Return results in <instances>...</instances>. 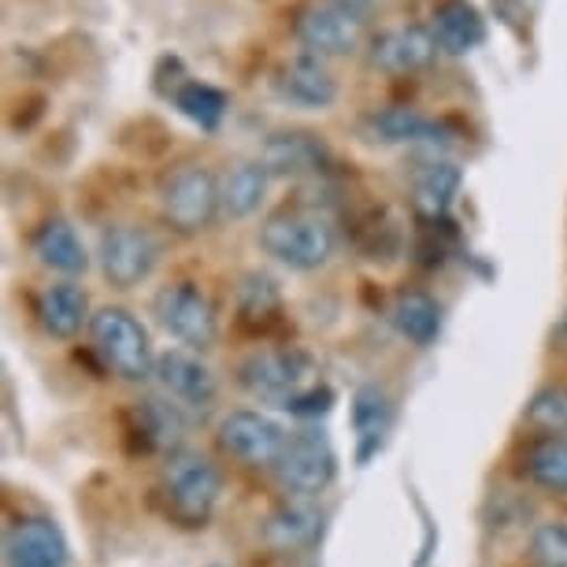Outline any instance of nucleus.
<instances>
[{"instance_id":"30","label":"nucleus","mask_w":567,"mask_h":567,"mask_svg":"<svg viewBox=\"0 0 567 567\" xmlns=\"http://www.w3.org/2000/svg\"><path fill=\"white\" fill-rule=\"evenodd\" d=\"M560 334L567 338V316H564V327H560Z\"/></svg>"},{"instance_id":"2","label":"nucleus","mask_w":567,"mask_h":567,"mask_svg":"<svg viewBox=\"0 0 567 567\" xmlns=\"http://www.w3.org/2000/svg\"><path fill=\"white\" fill-rule=\"evenodd\" d=\"M90 338L97 357L104 360V368L112 374H120L123 382H145L156 379V352L148 341V330L137 323L134 312L126 308H101L90 319Z\"/></svg>"},{"instance_id":"25","label":"nucleus","mask_w":567,"mask_h":567,"mask_svg":"<svg viewBox=\"0 0 567 567\" xmlns=\"http://www.w3.org/2000/svg\"><path fill=\"white\" fill-rule=\"evenodd\" d=\"M171 97H175V109L186 115V120H194L200 131H216V126L223 123V115H227V109H230L227 93L216 90V85H208V82H182Z\"/></svg>"},{"instance_id":"20","label":"nucleus","mask_w":567,"mask_h":567,"mask_svg":"<svg viewBox=\"0 0 567 567\" xmlns=\"http://www.w3.org/2000/svg\"><path fill=\"white\" fill-rule=\"evenodd\" d=\"M267 182H271V171L264 167V159H238L219 182L223 212H227L230 219L252 216L267 197Z\"/></svg>"},{"instance_id":"8","label":"nucleus","mask_w":567,"mask_h":567,"mask_svg":"<svg viewBox=\"0 0 567 567\" xmlns=\"http://www.w3.org/2000/svg\"><path fill=\"white\" fill-rule=\"evenodd\" d=\"M159 238L148 227H134V223H120L101 234V271L115 286V290H134L142 286L159 264Z\"/></svg>"},{"instance_id":"1","label":"nucleus","mask_w":567,"mask_h":567,"mask_svg":"<svg viewBox=\"0 0 567 567\" xmlns=\"http://www.w3.org/2000/svg\"><path fill=\"white\" fill-rule=\"evenodd\" d=\"M260 249L290 271H319L334 256L338 234L312 208H282L260 227Z\"/></svg>"},{"instance_id":"6","label":"nucleus","mask_w":567,"mask_h":567,"mask_svg":"<svg viewBox=\"0 0 567 567\" xmlns=\"http://www.w3.org/2000/svg\"><path fill=\"white\" fill-rule=\"evenodd\" d=\"M159 208H164V223L175 234H182V238L205 234L223 212L219 178L197 164L178 167L159 186Z\"/></svg>"},{"instance_id":"21","label":"nucleus","mask_w":567,"mask_h":567,"mask_svg":"<svg viewBox=\"0 0 567 567\" xmlns=\"http://www.w3.org/2000/svg\"><path fill=\"white\" fill-rule=\"evenodd\" d=\"M393 327L401 330L412 346H434L437 334H442V308H437L434 297H426L420 290H404L398 301H393Z\"/></svg>"},{"instance_id":"17","label":"nucleus","mask_w":567,"mask_h":567,"mask_svg":"<svg viewBox=\"0 0 567 567\" xmlns=\"http://www.w3.org/2000/svg\"><path fill=\"white\" fill-rule=\"evenodd\" d=\"M431 34L437 49L449 52V56H467L471 49H478L486 41V23L471 0H442L434 8Z\"/></svg>"},{"instance_id":"22","label":"nucleus","mask_w":567,"mask_h":567,"mask_svg":"<svg viewBox=\"0 0 567 567\" xmlns=\"http://www.w3.org/2000/svg\"><path fill=\"white\" fill-rule=\"evenodd\" d=\"M460 175L456 164H445V159H434V164H426L420 175H415V186H412V197H415V208H420V216L426 219H442L449 205H453V197L460 194Z\"/></svg>"},{"instance_id":"15","label":"nucleus","mask_w":567,"mask_h":567,"mask_svg":"<svg viewBox=\"0 0 567 567\" xmlns=\"http://www.w3.org/2000/svg\"><path fill=\"white\" fill-rule=\"evenodd\" d=\"M437 56V41L431 27H398L371 41V63L386 74L426 71Z\"/></svg>"},{"instance_id":"12","label":"nucleus","mask_w":567,"mask_h":567,"mask_svg":"<svg viewBox=\"0 0 567 567\" xmlns=\"http://www.w3.org/2000/svg\"><path fill=\"white\" fill-rule=\"evenodd\" d=\"M275 90L278 97L293 109H305V112H323L334 104L338 97V82L334 74L327 71V63L305 52V56H293L290 63H282V71L275 74Z\"/></svg>"},{"instance_id":"24","label":"nucleus","mask_w":567,"mask_h":567,"mask_svg":"<svg viewBox=\"0 0 567 567\" xmlns=\"http://www.w3.org/2000/svg\"><path fill=\"white\" fill-rule=\"evenodd\" d=\"M319 534V512L308 505H282L278 512H271L264 527L267 545H275L278 553H293L308 545Z\"/></svg>"},{"instance_id":"14","label":"nucleus","mask_w":567,"mask_h":567,"mask_svg":"<svg viewBox=\"0 0 567 567\" xmlns=\"http://www.w3.org/2000/svg\"><path fill=\"white\" fill-rule=\"evenodd\" d=\"M260 159L271 175L282 178H305V175H319L330 164V148L319 134L308 131H278L264 142Z\"/></svg>"},{"instance_id":"26","label":"nucleus","mask_w":567,"mask_h":567,"mask_svg":"<svg viewBox=\"0 0 567 567\" xmlns=\"http://www.w3.org/2000/svg\"><path fill=\"white\" fill-rule=\"evenodd\" d=\"M137 420H142V431L153 445L171 449V453H182V434H186V420H182V409L175 401H159L148 398L137 409Z\"/></svg>"},{"instance_id":"5","label":"nucleus","mask_w":567,"mask_h":567,"mask_svg":"<svg viewBox=\"0 0 567 567\" xmlns=\"http://www.w3.org/2000/svg\"><path fill=\"white\" fill-rule=\"evenodd\" d=\"M297 41L312 56H352L368 41V19L352 0H312L297 12Z\"/></svg>"},{"instance_id":"11","label":"nucleus","mask_w":567,"mask_h":567,"mask_svg":"<svg viewBox=\"0 0 567 567\" xmlns=\"http://www.w3.org/2000/svg\"><path fill=\"white\" fill-rule=\"evenodd\" d=\"M156 382L167 393V401H175L182 412H205L216 404L219 382L216 374L197 352L186 349H167L156 360Z\"/></svg>"},{"instance_id":"18","label":"nucleus","mask_w":567,"mask_h":567,"mask_svg":"<svg viewBox=\"0 0 567 567\" xmlns=\"http://www.w3.org/2000/svg\"><path fill=\"white\" fill-rule=\"evenodd\" d=\"M368 134L371 142L382 145H442L449 142L445 123L426 120L415 109H386V112H374L368 120Z\"/></svg>"},{"instance_id":"10","label":"nucleus","mask_w":567,"mask_h":567,"mask_svg":"<svg viewBox=\"0 0 567 567\" xmlns=\"http://www.w3.org/2000/svg\"><path fill=\"white\" fill-rule=\"evenodd\" d=\"M338 475V456L323 434L305 431V434H290V445H286L282 460L275 464V478L286 494L293 497H316L334 483Z\"/></svg>"},{"instance_id":"13","label":"nucleus","mask_w":567,"mask_h":567,"mask_svg":"<svg viewBox=\"0 0 567 567\" xmlns=\"http://www.w3.org/2000/svg\"><path fill=\"white\" fill-rule=\"evenodd\" d=\"M4 560L8 567H68V542L52 519L30 516L8 530Z\"/></svg>"},{"instance_id":"16","label":"nucleus","mask_w":567,"mask_h":567,"mask_svg":"<svg viewBox=\"0 0 567 567\" xmlns=\"http://www.w3.org/2000/svg\"><path fill=\"white\" fill-rule=\"evenodd\" d=\"M34 316L41 330L49 338H60V341H71L79 330L90 323V297L82 293V286L74 282H56V286H45L34 301Z\"/></svg>"},{"instance_id":"3","label":"nucleus","mask_w":567,"mask_h":567,"mask_svg":"<svg viewBox=\"0 0 567 567\" xmlns=\"http://www.w3.org/2000/svg\"><path fill=\"white\" fill-rule=\"evenodd\" d=\"M238 382L252 398L293 409L316 390V360L305 349H264L238 368Z\"/></svg>"},{"instance_id":"4","label":"nucleus","mask_w":567,"mask_h":567,"mask_svg":"<svg viewBox=\"0 0 567 567\" xmlns=\"http://www.w3.org/2000/svg\"><path fill=\"white\" fill-rule=\"evenodd\" d=\"M219 467L200 453H171L164 467V501L182 527H205L219 501Z\"/></svg>"},{"instance_id":"27","label":"nucleus","mask_w":567,"mask_h":567,"mask_svg":"<svg viewBox=\"0 0 567 567\" xmlns=\"http://www.w3.org/2000/svg\"><path fill=\"white\" fill-rule=\"evenodd\" d=\"M523 420L538 426L542 434H560L567 431V390L564 386H545L530 398Z\"/></svg>"},{"instance_id":"23","label":"nucleus","mask_w":567,"mask_h":567,"mask_svg":"<svg viewBox=\"0 0 567 567\" xmlns=\"http://www.w3.org/2000/svg\"><path fill=\"white\" fill-rule=\"evenodd\" d=\"M523 464H527L530 483H538L542 489H549V494L567 497V437L542 434L538 442L527 449Z\"/></svg>"},{"instance_id":"29","label":"nucleus","mask_w":567,"mask_h":567,"mask_svg":"<svg viewBox=\"0 0 567 567\" xmlns=\"http://www.w3.org/2000/svg\"><path fill=\"white\" fill-rule=\"evenodd\" d=\"M530 556L542 567H567V523L549 519L530 534Z\"/></svg>"},{"instance_id":"19","label":"nucleus","mask_w":567,"mask_h":567,"mask_svg":"<svg viewBox=\"0 0 567 567\" xmlns=\"http://www.w3.org/2000/svg\"><path fill=\"white\" fill-rule=\"evenodd\" d=\"M34 256L60 275H82L90 267V252L79 238V230L68 219H45L34 234Z\"/></svg>"},{"instance_id":"28","label":"nucleus","mask_w":567,"mask_h":567,"mask_svg":"<svg viewBox=\"0 0 567 567\" xmlns=\"http://www.w3.org/2000/svg\"><path fill=\"white\" fill-rule=\"evenodd\" d=\"M278 290L267 275H249L241 286V319L245 323H264L267 316L278 312Z\"/></svg>"},{"instance_id":"7","label":"nucleus","mask_w":567,"mask_h":567,"mask_svg":"<svg viewBox=\"0 0 567 567\" xmlns=\"http://www.w3.org/2000/svg\"><path fill=\"white\" fill-rule=\"evenodd\" d=\"M153 316L159 319V327L167 334H175L182 346H189L194 352H205L219 341V316L216 305L208 301V293H200L197 286L175 282L164 286L153 297Z\"/></svg>"},{"instance_id":"9","label":"nucleus","mask_w":567,"mask_h":567,"mask_svg":"<svg viewBox=\"0 0 567 567\" xmlns=\"http://www.w3.org/2000/svg\"><path fill=\"white\" fill-rule=\"evenodd\" d=\"M219 445L223 453L234 456L245 467H271L282 460L286 445H290V431L264 412H230L219 423Z\"/></svg>"}]
</instances>
